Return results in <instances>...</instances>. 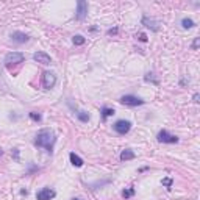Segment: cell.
I'll list each match as a JSON object with an SVG mask.
<instances>
[{"mask_svg": "<svg viewBox=\"0 0 200 200\" xmlns=\"http://www.w3.org/2000/svg\"><path fill=\"white\" fill-rule=\"evenodd\" d=\"M192 100H194V103H198V102H200V96H198V94H194Z\"/></svg>", "mask_w": 200, "mask_h": 200, "instance_id": "25", "label": "cell"}, {"mask_svg": "<svg viewBox=\"0 0 200 200\" xmlns=\"http://www.w3.org/2000/svg\"><path fill=\"white\" fill-rule=\"evenodd\" d=\"M121 102L122 105H125V106H139V105H144V100L142 99H139V97H136V96H122L121 97Z\"/></svg>", "mask_w": 200, "mask_h": 200, "instance_id": "4", "label": "cell"}, {"mask_svg": "<svg viewBox=\"0 0 200 200\" xmlns=\"http://www.w3.org/2000/svg\"><path fill=\"white\" fill-rule=\"evenodd\" d=\"M138 39H139L141 42H147V35H145V33H139V35H138Z\"/></svg>", "mask_w": 200, "mask_h": 200, "instance_id": "21", "label": "cell"}, {"mask_svg": "<svg viewBox=\"0 0 200 200\" xmlns=\"http://www.w3.org/2000/svg\"><path fill=\"white\" fill-rule=\"evenodd\" d=\"M133 194H135V189H133V188H128V189L122 191V197H124V198H128V197H131Z\"/></svg>", "mask_w": 200, "mask_h": 200, "instance_id": "18", "label": "cell"}, {"mask_svg": "<svg viewBox=\"0 0 200 200\" xmlns=\"http://www.w3.org/2000/svg\"><path fill=\"white\" fill-rule=\"evenodd\" d=\"M77 117H78L82 122H88V121H89V114H88L86 111H78V113H77Z\"/></svg>", "mask_w": 200, "mask_h": 200, "instance_id": "16", "label": "cell"}, {"mask_svg": "<svg viewBox=\"0 0 200 200\" xmlns=\"http://www.w3.org/2000/svg\"><path fill=\"white\" fill-rule=\"evenodd\" d=\"M55 142H56L55 133H53L52 130H49V128H44L41 131H38V135L35 138V145H36V147H42L49 153L53 152V145H55Z\"/></svg>", "mask_w": 200, "mask_h": 200, "instance_id": "1", "label": "cell"}, {"mask_svg": "<svg viewBox=\"0 0 200 200\" xmlns=\"http://www.w3.org/2000/svg\"><path fill=\"white\" fill-rule=\"evenodd\" d=\"M3 155V150H0V156H2Z\"/></svg>", "mask_w": 200, "mask_h": 200, "instance_id": "27", "label": "cell"}, {"mask_svg": "<svg viewBox=\"0 0 200 200\" xmlns=\"http://www.w3.org/2000/svg\"><path fill=\"white\" fill-rule=\"evenodd\" d=\"M69 159H71V163H72V164H74L75 167H82V166L85 164V161H83V159L80 158L78 155H75L74 152H72V153L69 155Z\"/></svg>", "mask_w": 200, "mask_h": 200, "instance_id": "12", "label": "cell"}, {"mask_svg": "<svg viewBox=\"0 0 200 200\" xmlns=\"http://www.w3.org/2000/svg\"><path fill=\"white\" fill-rule=\"evenodd\" d=\"M88 16V3L85 0H78L77 2V13H75V17L78 20H83Z\"/></svg>", "mask_w": 200, "mask_h": 200, "instance_id": "7", "label": "cell"}, {"mask_svg": "<svg viewBox=\"0 0 200 200\" xmlns=\"http://www.w3.org/2000/svg\"><path fill=\"white\" fill-rule=\"evenodd\" d=\"M136 155H135V152H133L131 149H125V150H122V153H121V161H128V159H133Z\"/></svg>", "mask_w": 200, "mask_h": 200, "instance_id": "13", "label": "cell"}, {"mask_svg": "<svg viewBox=\"0 0 200 200\" xmlns=\"http://www.w3.org/2000/svg\"><path fill=\"white\" fill-rule=\"evenodd\" d=\"M14 158L19 159V150H17V149H14Z\"/></svg>", "mask_w": 200, "mask_h": 200, "instance_id": "26", "label": "cell"}, {"mask_svg": "<svg viewBox=\"0 0 200 200\" xmlns=\"http://www.w3.org/2000/svg\"><path fill=\"white\" fill-rule=\"evenodd\" d=\"M11 39L16 44H25V42H28L30 36L27 33H22V31H14V33H11Z\"/></svg>", "mask_w": 200, "mask_h": 200, "instance_id": "9", "label": "cell"}, {"mask_svg": "<svg viewBox=\"0 0 200 200\" xmlns=\"http://www.w3.org/2000/svg\"><path fill=\"white\" fill-rule=\"evenodd\" d=\"M114 114V110L113 108H102V116H103V119H106V117H110V116H113Z\"/></svg>", "mask_w": 200, "mask_h": 200, "instance_id": "17", "label": "cell"}, {"mask_svg": "<svg viewBox=\"0 0 200 200\" xmlns=\"http://www.w3.org/2000/svg\"><path fill=\"white\" fill-rule=\"evenodd\" d=\"M181 27L183 28H192V27H195V24H194V20L192 19H189V17H184L183 20H181Z\"/></svg>", "mask_w": 200, "mask_h": 200, "instance_id": "14", "label": "cell"}, {"mask_svg": "<svg viewBox=\"0 0 200 200\" xmlns=\"http://www.w3.org/2000/svg\"><path fill=\"white\" fill-rule=\"evenodd\" d=\"M117 31H119V28H117V27H114V28H110L108 31H106V35H108V36H113V35H117Z\"/></svg>", "mask_w": 200, "mask_h": 200, "instance_id": "22", "label": "cell"}, {"mask_svg": "<svg viewBox=\"0 0 200 200\" xmlns=\"http://www.w3.org/2000/svg\"><path fill=\"white\" fill-rule=\"evenodd\" d=\"M198 45H200V38H195V39H194V42H192V50H197Z\"/></svg>", "mask_w": 200, "mask_h": 200, "instance_id": "23", "label": "cell"}, {"mask_svg": "<svg viewBox=\"0 0 200 200\" xmlns=\"http://www.w3.org/2000/svg\"><path fill=\"white\" fill-rule=\"evenodd\" d=\"M55 85H56V75L53 72H50V71H45L42 74V86H44V89H52Z\"/></svg>", "mask_w": 200, "mask_h": 200, "instance_id": "2", "label": "cell"}, {"mask_svg": "<svg viewBox=\"0 0 200 200\" xmlns=\"http://www.w3.org/2000/svg\"><path fill=\"white\" fill-rule=\"evenodd\" d=\"M24 53H20V52H11V53H8V55L5 56V63H6V66H14V64H19V63H22L24 61Z\"/></svg>", "mask_w": 200, "mask_h": 200, "instance_id": "5", "label": "cell"}, {"mask_svg": "<svg viewBox=\"0 0 200 200\" xmlns=\"http://www.w3.org/2000/svg\"><path fill=\"white\" fill-rule=\"evenodd\" d=\"M72 200H82V198H72Z\"/></svg>", "mask_w": 200, "mask_h": 200, "instance_id": "28", "label": "cell"}, {"mask_svg": "<svg viewBox=\"0 0 200 200\" xmlns=\"http://www.w3.org/2000/svg\"><path fill=\"white\" fill-rule=\"evenodd\" d=\"M30 117L33 119L35 122H41V119H42V116H41V114H39V113H35V111H33V113H30Z\"/></svg>", "mask_w": 200, "mask_h": 200, "instance_id": "19", "label": "cell"}, {"mask_svg": "<svg viewBox=\"0 0 200 200\" xmlns=\"http://www.w3.org/2000/svg\"><path fill=\"white\" fill-rule=\"evenodd\" d=\"M156 138H158L159 142H163V144H177L178 142V138L175 135H170L167 130H161L158 133Z\"/></svg>", "mask_w": 200, "mask_h": 200, "instance_id": "3", "label": "cell"}, {"mask_svg": "<svg viewBox=\"0 0 200 200\" xmlns=\"http://www.w3.org/2000/svg\"><path fill=\"white\" fill-rule=\"evenodd\" d=\"M161 183L166 186V188H170V186H172V178H169V177H167V178H163Z\"/></svg>", "mask_w": 200, "mask_h": 200, "instance_id": "20", "label": "cell"}, {"mask_svg": "<svg viewBox=\"0 0 200 200\" xmlns=\"http://www.w3.org/2000/svg\"><path fill=\"white\" fill-rule=\"evenodd\" d=\"M152 75H153V74H147V75H145V82H153V83H158V82H156V80H155Z\"/></svg>", "mask_w": 200, "mask_h": 200, "instance_id": "24", "label": "cell"}, {"mask_svg": "<svg viewBox=\"0 0 200 200\" xmlns=\"http://www.w3.org/2000/svg\"><path fill=\"white\" fill-rule=\"evenodd\" d=\"M33 60L36 63H41V64H50L52 63L50 56L47 55V53H44V52H36L35 55H33Z\"/></svg>", "mask_w": 200, "mask_h": 200, "instance_id": "11", "label": "cell"}, {"mask_svg": "<svg viewBox=\"0 0 200 200\" xmlns=\"http://www.w3.org/2000/svg\"><path fill=\"white\" fill-rule=\"evenodd\" d=\"M55 195H56V192L53 191V189H50V188H42L41 191H38L36 198H38V200H52Z\"/></svg>", "mask_w": 200, "mask_h": 200, "instance_id": "8", "label": "cell"}, {"mask_svg": "<svg viewBox=\"0 0 200 200\" xmlns=\"http://www.w3.org/2000/svg\"><path fill=\"white\" fill-rule=\"evenodd\" d=\"M142 24L147 27V28H150V30H153V31H158L159 30V22L156 20V19H153V17H142Z\"/></svg>", "mask_w": 200, "mask_h": 200, "instance_id": "10", "label": "cell"}, {"mask_svg": "<svg viewBox=\"0 0 200 200\" xmlns=\"http://www.w3.org/2000/svg\"><path fill=\"white\" fill-rule=\"evenodd\" d=\"M113 127H114L116 133H119V135H127V133L130 131V128H131V122L121 119V121H117Z\"/></svg>", "mask_w": 200, "mask_h": 200, "instance_id": "6", "label": "cell"}, {"mask_svg": "<svg viewBox=\"0 0 200 200\" xmlns=\"http://www.w3.org/2000/svg\"><path fill=\"white\" fill-rule=\"evenodd\" d=\"M72 41H74V44H75V45H83V44L86 42V38H85V36H82V35H75Z\"/></svg>", "mask_w": 200, "mask_h": 200, "instance_id": "15", "label": "cell"}]
</instances>
